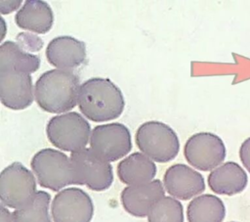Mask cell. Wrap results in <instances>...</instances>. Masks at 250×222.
I'll return each mask as SVG.
<instances>
[{"instance_id": "obj_16", "label": "cell", "mask_w": 250, "mask_h": 222, "mask_svg": "<svg viewBox=\"0 0 250 222\" xmlns=\"http://www.w3.org/2000/svg\"><path fill=\"white\" fill-rule=\"evenodd\" d=\"M15 22L20 28L39 34L47 33L53 26V10L45 1L27 0L16 13Z\"/></svg>"}, {"instance_id": "obj_11", "label": "cell", "mask_w": 250, "mask_h": 222, "mask_svg": "<svg viewBox=\"0 0 250 222\" xmlns=\"http://www.w3.org/2000/svg\"><path fill=\"white\" fill-rule=\"evenodd\" d=\"M0 99L11 110L20 111L29 107L34 99L30 73L0 67Z\"/></svg>"}, {"instance_id": "obj_13", "label": "cell", "mask_w": 250, "mask_h": 222, "mask_svg": "<svg viewBox=\"0 0 250 222\" xmlns=\"http://www.w3.org/2000/svg\"><path fill=\"white\" fill-rule=\"evenodd\" d=\"M164 185L156 179L149 183L125 187L120 195L123 208L135 217H146L151 207L165 197Z\"/></svg>"}, {"instance_id": "obj_3", "label": "cell", "mask_w": 250, "mask_h": 222, "mask_svg": "<svg viewBox=\"0 0 250 222\" xmlns=\"http://www.w3.org/2000/svg\"><path fill=\"white\" fill-rule=\"evenodd\" d=\"M135 141L144 155L160 163L171 161L180 151L176 132L161 121L150 120L141 124L136 131Z\"/></svg>"}, {"instance_id": "obj_9", "label": "cell", "mask_w": 250, "mask_h": 222, "mask_svg": "<svg viewBox=\"0 0 250 222\" xmlns=\"http://www.w3.org/2000/svg\"><path fill=\"white\" fill-rule=\"evenodd\" d=\"M223 140L211 132H199L191 135L186 142L184 155L187 161L201 171L213 170L220 166L226 157Z\"/></svg>"}, {"instance_id": "obj_1", "label": "cell", "mask_w": 250, "mask_h": 222, "mask_svg": "<svg viewBox=\"0 0 250 222\" xmlns=\"http://www.w3.org/2000/svg\"><path fill=\"white\" fill-rule=\"evenodd\" d=\"M77 105L89 120L104 122L120 116L125 108V99L110 79L93 77L80 85Z\"/></svg>"}, {"instance_id": "obj_22", "label": "cell", "mask_w": 250, "mask_h": 222, "mask_svg": "<svg viewBox=\"0 0 250 222\" xmlns=\"http://www.w3.org/2000/svg\"><path fill=\"white\" fill-rule=\"evenodd\" d=\"M17 41L20 47L27 53L38 51L43 47V41L40 37L27 32L19 33L17 36Z\"/></svg>"}, {"instance_id": "obj_5", "label": "cell", "mask_w": 250, "mask_h": 222, "mask_svg": "<svg viewBox=\"0 0 250 222\" xmlns=\"http://www.w3.org/2000/svg\"><path fill=\"white\" fill-rule=\"evenodd\" d=\"M30 165L39 185L43 188L60 191L74 184L70 157L61 151L51 148L42 149L33 155Z\"/></svg>"}, {"instance_id": "obj_14", "label": "cell", "mask_w": 250, "mask_h": 222, "mask_svg": "<svg viewBox=\"0 0 250 222\" xmlns=\"http://www.w3.org/2000/svg\"><path fill=\"white\" fill-rule=\"evenodd\" d=\"M46 58L57 68H75L86 60V46L83 41L72 36H57L48 43Z\"/></svg>"}, {"instance_id": "obj_12", "label": "cell", "mask_w": 250, "mask_h": 222, "mask_svg": "<svg viewBox=\"0 0 250 222\" xmlns=\"http://www.w3.org/2000/svg\"><path fill=\"white\" fill-rule=\"evenodd\" d=\"M163 185L170 196L183 200H189L205 190L203 176L183 163H176L167 168L163 176Z\"/></svg>"}, {"instance_id": "obj_15", "label": "cell", "mask_w": 250, "mask_h": 222, "mask_svg": "<svg viewBox=\"0 0 250 222\" xmlns=\"http://www.w3.org/2000/svg\"><path fill=\"white\" fill-rule=\"evenodd\" d=\"M207 182L214 193L232 196L241 193L246 188L248 177L238 163L227 161L210 172Z\"/></svg>"}, {"instance_id": "obj_17", "label": "cell", "mask_w": 250, "mask_h": 222, "mask_svg": "<svg viewBox=\"0 0 250 222\" xmlns=\"http://www.w3.org/2000/svg\"><path fill=\"white\" fill-rule=\"evenodd\" d=\"M156 171L154 161L139 152L129 155L117 165L119 180L128 186L143 185L153 181Z\"/></svg>"}, {"instance_id": "obj_6", "label": "cell", "mask_w": 250, "mask_h": 222, "mask_svg": "<svg viewBox=\"0 0 250 222\" xmlns=\"http://www.w3.org/2000/svg\"><path fill=\"white\" fill-rule=\"evenodd\" d=\"M36 181L33 173L21 162H13L5 167L0 174L1 204L20 209L34 198Z\"/></svg>"}, {"instance_id": "obj_8", "label": "cell", "mask_w": 250, "mask_h": 222, "mask_svg": "<svg viewBox=\"0 0 250 222\" xmlns=\"http://www.w3.org/2000/svg\"><path fill=\"white\" fill-rule=\"evenodd\" d=\"M90 149L108 162L116 161L130 153L131 133L124 124L119 122L98 125L92 130Z\"/></svg>"}, {"instance_id": "obj_4", "label": "cell", "mask_w": 250, "mask_h": 222, "mask_svg": "<svg viewBox=\"0 0 250 222\" xmlns=\"http://www.w3.org/2000/svg\"><path fill=\"white\" fill-rule=\"evenodd\" d=\"M48 140L64 152H78L86 148L91 133L90 123L76 111L53 116L47 123Z\"/></svg>"}, {"instance_id": "obj_19", "label": "cell", "mask_w": 250, "mask_h": 222, "mask_svg": "<svg viewBox=\"0 0 250 222\" xmlns=\"http://www.w3.org/2000/svg\"><path fill=\"white\" fill-rule=\"evenodd\" d=\"M40 67V58L22 50L17 42L5 41L0 46V67L32 73Z\"/></svg>"}, {"instance_id": "obj_18", "label": "cell", "mask_w": 250, "mask_h": 222, "mask_svg": "<svg viewBox=\"0 0 250 222\" xmlns=\"http://www.w3.org/2000/svg\"><path fill=\"white\" fill-rule=\"evenodd\" d=\"M225 216L226 207L223 200L210 194L195 197L187 208L188 222H222Z\"/></svg>"}, {"instance_id": "obj_2", "label": "cell", "mask_w": 250, "mask_h": 222, "mask_svg": "<svg viewBox=\"0 0 250 222\" xmlns=\"http://www.w3.org/2000/svg\"><path fill=\"white\" fill-rule=\"evenodd\" d=\"M79 88V78L71 69L54 68L36 80L34 99L43 111L62 113L76 106Z\"/></svg>"}, {"instance_id": "obj_26", "label": "cell", "mask_w": 250, "mask_h": 222, "mask_svg": "<svg viewBox=\"0 0 250 222\" xmlns=\"http://www.w3.org/2000/svg\"><path fill=\"white\" fill-rule=\"evenodd\" d=\"M230 222H236V221H230Z\"/></svg>"}, {"instance_id": "obj_24", "label": "cell", "mask_w": 250, "mask_h": 222, "mask_svg": "<svg viewBox=\"0 0 250 222\" xmlns=\"http://www.w3.org/2000/svg\"><path fill=\"white\" fill-rule=\"evenodd\" d=\"M21 3V1H1V13L9 14L11 10L14 11L15 9H17Z\"/></svg>"}, {"instance_id": "obj_7", "label": "cell", "mask_w": 250, "mask_h": 222, "mask_svg": "<svg viewBox=\"0 0 250 222\" xmlns=\"http://www.w3.org/2000/svg\"><path fill=\"white\" fill-rule=\"evenodd\" d=\"M70 160L75 185H85L96 192L107 190L111 186L113 170L110 162L97 155L91 149L71 153Z\"/></svg>"}, {"instance_id": "obj_10", "label": "cell", "mask_w": 250, "mask_h": 222, "mask_svg": "<svg viewBox=\"0 0 250 222\" xmlns=\"http://www.w3.org/2000/svg\"><path fill=\"white\" fill-rule=\"evenodd\" d=\"M94 203L90 196L75 187L60 191L51 203L54 222H91Z\"/></svg>"}, {"instance_id": "obj_25", "label": "cell", "mask_w": 250, "mask_h": 222, "mask_svg": "<svg viewBox=\"0 0 250 222\" xmlns=\"http://www.w3.org/2000/svg\"><path fill=\"white\" fill-rule=\"evenodd\" d=\"M0 222H14L12 213L8 210V208H6V206L2 204L0 209Z\"/></svg>"}, {"instance_id": "obj_20", "label": "cell", "mask_w": 250, "mask_h": 222, "mask_svg": "<svg viewBox=\"0 0 250 222\" xmlns=\"http://www.w3.org/2000/svg\"><path fill=\"white\" fill-rule=\"evenodd\" d=\"M51 196L45 191H37L25 206L12 212L14 222H52L49 206Z\"/></svg>"}, {"instance_id": "obj_23", "label": "cell", "mask_w": 250, "mask_h": 222, "mask_svg": "<svg viewBox=\"0 0 250 222\" xmlns=\"http://www.w3.org/2000/svg\"><path fill=\"white\" fill-rule=\"evenodd\" d=\"M239 157L243 166L250 173V137L241 144L239 148Z\"/></svg>"}, {"instance_id": "obj_21", "label": "cell", "mask_w": 250, "mask_h": 222, "mask_svg": "<svg viewBox=\"0 0 250 222\" xmlns=\"http://www.w3.org/2000/svg\"><path fill=\"white\" fill-rule=\"evenodd\" d=\"M147 222H184V208L173 197H163L148 212Z\"/></svg>"}]
</instances>
